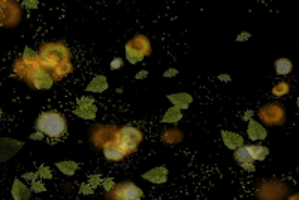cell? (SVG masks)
<instances>
[{
	"label": "cell",
	"mask_w": 299,
	"mask_h": 200,
	"mask_svg": "<svg viewBox=\"0 0 299 200\" xmlns=\"http://www.w3.org/2000/svg\"><path fill=\"white\" fill-rule=\"evenodd\" d=\"M39 65L51 75L52 81H60L72 72L71 51L63 42L42 44L38 52Z\"/></svg>",
	"instance_id": "obj_1"
},
{
	"label": "cell",
	"mask_w": 299,
	"mask_h": 200,
	"mask_svg": "<svg viewBox=\"0 0 299 200\" xmlns=\"http://www.w3.org/2000/svg\"><path fill=\"white\" fill-rule=\"evenodd\" d=\"M14 73L36 90H48L54 84L51 75L39 65L38 55L30 49L14 62Z\"/></svg>",
	"instance_id": "obj_2"
},
{
	"label": "cell",
	"mask_w": 299,
	"mask_h": 200,
	"mask_svg": "<svg viewBox=\"0 0 299 200\" xmlns=\"http://www.w3.org/2000/svg\"><path fill=\"white\" fill-rule=\"evenodd\" d=\"M36 129L39 133L47 134L50 137H62L66 133L68 123L60 112L48 111L39 115L36 121Z\"/></svg>",
	"instance_id": "obj_3"
},
{
	"label": "cell",
	"mask_w": 299,
	"mask_h": 200,
	"mask_svg": "<svg viewBox=\"0 0 299 200\" xmlns=\"http://www.w3.org/2000/svg\"><path fill=\"white\" fill-rule=\"evenodd\" d=\"M150 54H151V42L144 35H136L126 45V57L132 65L139 63Z\"/></svg>",
	"instance_id": "obj_4"
},
{
	"label": "cell",
	"mask_w": 299,
	"mask_h": 200,
	"mask_svg": "<svg viewBox=\"0 0 299 200\" xmlns=\"http://www.w3.org/2000/svg\"><path fill=\"white\" fill-rule=\"evenodd\" d=\"M142 139H144V134L139 129H136L133 126H125L123 129H120L117 132L115 142L129 154V153H133L139 147Z\"/></svg>",
	"instance_id": "obj_5"
},
{
	"label": "cell",
	"mask_w": 299,
	"mask_h": 200,
	"mask_svg": "<svg viewBox=\"0 0 299 200\" xmlns=\"http://www.w3.org/2000/svg\"><path fill=\"white\" fill-rule=\"evenodd\" d=\"M259 118L266 126H281L286 121V111L280 103H268L259 109Z\"/></svg>",
	"instance_id": "obj_6"
},
{
	"label": "cell",
	"mask_w": 299,
	"mask_h": 200,
	"mask_svg": "<svg viewBox=\"0 0 299 200\" xmlns=\"http://www.w3.org/2000/svg\"><path fill=\"white\" fill-rule=\"evenodd\" d=\"M21 21V8L17 2L0 0V25L15 27Z\"/></svg>",
	"instance_id": "obj_7"
},
{
	"label": "cell",
	"mask_w": 299,
	"mask_h": 200,
	"mask_svg": "<svg viewBox=\"0 0 299 200\" xmlns=\"http://www.w3.org/2000/svg\"><path fill=\"white\" fill-rule=\"evenodd\" d=\"M289 185L280 181H269L260 185L257 190V196L262 200H283L289 194Z\"/></svg>",
	"instance_id": "obj_8"
},
{
	"label": "cell",
	"mask_w": 299,
	"mask_h": 200,
	"mask_svg": "<svg viewBox=\"0 0 299 200\" xmlns=\"http://www.w3.org/2000/svg\"><path fill=\"white\" fill-rule=\"evenodd\" d=\"M111 194L117 200H141L142 191L136 184L132 182H122L118 185H114L111 190Z\"/></svg>",
	"instance_id": "obj_9"
},
{
	"label": "cell",
	"mask_w": 299,
	"mask_h": 200,
	"mask_svg": "<svg viewBox=\"0 0 299 200\" xmlns=\"http://www.w3.org/2000/svg\"><path fill=\"white\" fill-rule=\"evenodd\" d=\"M96 130L93 132V142L98 145V147H103L105 144H108V142H112L115 140L117 137V132L114 127H95Z\"/></svg>",
	"instance_id": "obj_10"
},
{
	"label": "cell",
	"mask_w": 299,
	"mask_h": 200,
	"mask_svg": "<svg viewBox=\"0 0 299 200\" xmlns=\"http://www.w3.org/2000/svg\"><path fill=\"white\" fill-rule=\"evenodd\" d=\"M233 157H235L236 163L241 166L243 169L249 170V172H253V170L256 169V167H254V160L251 158V156H250L247 147L243 145V147L236 148L235 153H233Z\"/></svg>",
	"instance_id": "obj_11"
},
{
	"label": "cell",
	"mask_w": 299,
	"mask_h": 200,
	"mask_svg": "<svg viewBox=\"0 0 299 200\" xmlns=\"http://www.w3.org/2000/svg\"><path fill=\"white\" fill-rule=\"evenodd\" d=\"M102 150H103L105 158H106V160H111V161H120V160H123V158L127 156V153H126L122 147H120L115 140L105 144V145L102 147Z\"/></svg>",
	"instance_id": "obj_12"
},
{
	"label": "cell",
	"mask_w": 299,
	"mask_h": 200,
	"mask_svg": "<svg viewBox=\"0 0 299 200\" xmlns=\"http://www.w3.org/2000/svg\"><path fill=\"white\" fill-rule=\"evenodd\" d=\"M144 178L150 182H154V184H163L168 179V170L165 167H156L148 170V172L144 174Z\"/></svg>",
	"instance_id": "obj_13"
},
{
	"label": "cell",
	"mask_w": 299,
	"mask_h": 200,
	"mask_svg": "<svg viewBox=\"0 0 299 200\" xmlns=\"http://www.w3.org/2000/svg\"><path fill=\"white\" fill-rule=\"evenodd\" d=\"M222 137H223V142L224 145L230 150H236L239 147L244 145V139L241 134H236L233 132H222Z\"/></svg>",
	"instance_id": "obj_14"
},
{
	"label": "cell",
	"mask_w": 299,
	"mask_h": 200,
	"mask_svg": "<svg viewBox=\"0 0 299 200\" xmlns=\"http://www.w3.org/2000/svg\"><path fill=\"white\" fill-rule=\"evenodd\" d=\"M247 133H249V136H250L251 140H262V139H265L266 134H268L266 129H265L262 124H259L257 121H254V120H250V121H249Z\"/></svg>",
	"instance_id": "obj_15"
},
{
	"label": "cell",
	"mask_w": 299,
	"mask_h": 200,
	"mask_svg": "<svg viewBox=\"0 0 299 200\" xmlns=\"http://www.w3.org/2000/svg\"><path fill=\"white\" fill-rule=\"evenodd\" d=\"M168 99H169V100L172 102V105H174L175 108H178V109H186V108H189V105L192 103V96L187 94V93L171 94Z\"/></svg>",
	"instance_id": "obj_16"
},
{
	"label": "cell",
	"mask_w": 299,
	"mask_h": 200,
	"mask_svg": "<svg viewBox=\"0 0 299 200\" xmlns=\"http://www.w3.org/2000/svg\"><path fill=\"white\" fill-rule=\"evenodd\" d=\"M105 90H108V82L103 75H98L87 87V91H93V93H103Z\"/></svg>",
	"instance_id": "obj_17"
},
{
	"label": "cell",
	"mask_w": 299,
	"mask_h": 200,
	"mask_svg": "<svg viewBox=\"0 0 299 200\" xmlns=\"http://www.w3.org/2000/svg\"><path fill=\"white\" fill-rule=\"evenodd\" d=\"M96 112H98V108L93 103V105H87V106H78L75 109V115H78L82 120H93L96 117Z\"/></svg>",
	"instance_id": "obj_18"
},
{
	"label": "cell",
	"mask_w": 299,
	"mask_h": 200,
	"mask_svg": "<svg viewBox=\"0 0 299 200\" xmlns=\"http://www.w3.org/2000/svg\"><path fill=\"white\" fill-rule=\"evenodd\" d=\"M162 140L165 142V144H178V142L183 140V133L179 132L178 129H169V130H165L162 133Z\"/></svg>",
	"instance_id": "obj_19"
},
{
	"label": "cell",
	"mask_w": 299,
	"mask_h": 200,
	"mask_svg": "<svg viewBox=\"0 0 299 200\" xmlns=\"http://www.w3.org/2000/svg\"><path fill=\"white\" fill-rule=\"evenodd\" d=\"M247 150H249V153H250V156H251V158L256 161H262V160H265L266 157H268V154H269V150L266 148V147H262V145H250V147H247Z\"/></svg>",
	"instance_id": "obj_20"
},
{
	"label": "cell",
	"mask_w": 299,
	"mask_h": 200,
	"mask_svg": "<svg viewBox=\"0 0 299 200\" xmlns=\"http://www.w3.org/2000/svg\"><path fill=\"white\" fill-rule=\"evenodd\" d=\"M181 117H183L181 115V109L172 106V108H169L166 111V113H165V117L162 118V121L163 123H176V121L181 120Z\"/></svg>",
	"instance_id": "obj_21"
},
{
	"label": "cell",
	"mask_w": 299,
	"mask_h": 200,
	"mask_svg": "<svg viewBox=\"0 0 299 200\" xmlns=\"http://www.w3.org/2000/svg\"><path fill=\"white\" fill-rule=\"evenodd\" d=\"M57 169L65 175H74L78 170V164L75 161H58Z\"/></svg>",
	"instance_id": "obj_22"
},
{
	"label": "cell",
	"mask_w": 299,
	"mask_h": 200,
	"mask_svg": "<svg viewBox=\"0 0 299 200\" xmlns=\"http://www.w3.org/2000/svg\"><path fill=\"white\" fill-rule=\"evenodd\" d=\"M275 70L278 75H287L292 72V62L287 59H278L275 62Z\"/></svg>",
	"instance_id": "obj_23"
},
{
	"label": "cell",
	"mask_w": 299,
	"mask_h": 200,
	"mask_svg": "<svg viewBox=\"0 0 299 200\" xmlns=\"http://www.w3.org/2000/svg\"><path fill=\"white\" fill-rule=\"evenodd\" d=\"M12 194H14V197H15L17 200H21V199H27L28 194H30V191H28L20 181H17L15 185H14V188H12Z\"/></svg>",
	"instance_id": "obj_24"
},
{
	"label": "cell",
	"mask_w": 299,
	"mask_h": 200,
	"mask_svg": "<svg viewBox=\"0 0 299 200\" xmlns=\"http://www.w3.org/2000/svg\"><path fill=\"white\" fill-rule=\"evenodd\" d=\"M290 91V87L287 82H278L275 87L273 89V94L277 96V97H281V96H286L287 93Z\"/></svg>",
	"instance_id": "obj_25"
},
{
	"label": "cell",
	"mask_w": 299,
	"mask_h": 200,
	"mask_svg": "<svg viewBox=\"0 0 299 200\" xmlns=\"http://www.w3.org/2000/svg\"><path fill=\"white\" fill-rule=\"evenodd\" d=\"M38 177H42V178H47V179H50V178L52 177V174H51V170H50L48 167L42 166V167L39 169V174H38Z\"/></svg>",
	"instance_id": "obj_26"
},
{
	"label": "cell",
	"mask_w": 299,
	"mask_h": 200,
	"mask_svg": "<svg viewBox=\"0 0 299 200\" xmlns=\"http://www.w3.org/2000/svg\"><path fill=\"white\" fill-rule=\"evenodd\" d=\"M88 184L92 185L93 188H96L98 185H100V184H102V179H100V177H99V175H92V177H90Z\"/></svg>",
	"instance_id": "obj_27"
},
{
	"label": "cell",
	"mask_w": 299,
	"mask_h": 200,
	"mask_svg": "<svg viewBox=\"0 0 299 200\" xmlns=\"http://www.w3.org/2000/svg\"><path fill=\"white\" fill-rule=\"evenodd\" d=\"M120 67H123V60L122 59H114L111 62V69L112 70H118Z\"/></svg>",
	"instance_id": "obj_28"
},
{
	"label": "cell",
	"mask_w": 299,
	"mask_h": 200,
	"mask_svg": "<svg viewBox=\"0 0 299 200\" xmlns=\"http://www.w3.org/2000/svg\"><path fill=\"white\" fill-rule=\"evenodd\" d=\"M102 185H103L105 191H111V190L114 188L115 184H114V179L109 178V179H103V181H102Z\"/></svg>",
	"instance_id": "obj_29"
},
{
	"label": "cell",
	"mask_w": 299,
	"mask_h": 200,
	"mask_svg": "<svg viewBox=\"0 0 299 200\" xmlns=\"http://www.w3.org/2000/svg\"><path fill=\"white\" fill-rule=\"evenodd\" d=\"M95 100L92 97H81L78 100V106H87V105H93Z\"/></svg>",
	"instance_id": "obj_30"
},
{
	"label": "cell",
	"mask_w": 299,
	"mask_h": 200,
	"mask_svg": "<svg viewBox=\"0 0 299 200\" xmlns=\"http://www.w3.org/2000/svg\"><path fill=\"white\" fill-rule=\"evenodd\" d=\"M79 191H81L82 194H93V187L90 185V184H82Z\"/></svg>",
	"instance_id": "obj_31"
},
{
	"label": "cell",
	"mask_w": 299,
	"mask_h": 200,
	"mask_svg": "<svg viewBox=\"0 0 299 200\" xmlns=\"http://www.w3.org/2000/svg\"><path fill=\"white\" fill-rule=\"evenodd\" d=\"M250 38V33H247V32H243V35H239L238 38H236V41L238 42H243V41H247Z\"/></svg>",
	"instance_id": "obj_32"
},
{
	"label": "cell",
	"mask_w": 299,
	"mask_h": 200,
	"mask_svg": "<svg viewBox=\"0 0 299 200\" xmlns=\"http://www.w3.org/2000/svg\"><path fill=\"white\" fill-rule=\"evenodd\" d=\"M33 190L35 191H44L45 190V187H44V184H41V182H33Z\"/></svg>",
	"instance_id": "obj_33"
},
{
	"label": "cell",
	"mask_w": 299,
	"mask_h": 200,
	"mask_svg": "<svg viewBox=\"0 0 299 200\" xmlns=\"http://www.w3.org/2000/svg\"><path fill=\"white\" fill-rule=\"evenodd\" d=\"M175 75H176V70H175V69H171V70H168V72L163 73L165 78H172V76H175Z\"/></svg>",
	"instance_id": "obj_34"
},
{
	"label": "cell",
	"mask_w": 299,
	"mask_h": 200,
	"mask_svg": "<svg viewBox=\"0 0 299 200\" xmlns=\"http://www.w3.org/2000/svg\"><path fill=\"white\" fill-rule=\"evenodd\" d=\"M145 76H148V72H147V70H141V72L136 75V79H141V78H145Z\"/></svg>",
	"instance_id": "obj_35"
},
{
	"label": "cell",
	"mask_w": 299,
	"mask_h": 200,
	"mask_svg": "<svg viewBox=\"0 0 299 200\" xmlns=\"http://www.w3.org/2000/svg\"><path fill=\"white\" fill-rule=\"evenodd\" d=\"M219 79H222V81L227 82V81H230V76H229V75H220V76H219Z\"/></svg>",
	"instance_id": "obj_36"
},
{
	"label": "cell",
	"mask_w": 299,
	"mask_h": 200,
	"mask_svg": "<svg viewBox=\"0 0 299 200\" xmlns=\"http://www.w3.org/2000/svg\"><path fill=\"white\" fill-rule=\"evenodd\" d=\"M35 177H36V175H33V174H28L25 178H27V179H35Z\"/></svg>",
	"instance_id": "obj_37"
},
{
	"label": "cell",
	"mask_w": 299,
	"mask_h": 200,
	"mask_svg": "<svg viewBox=\"0 0 299 200\" xmlns=\"http://www.w3.org/2000/svg\"><path fill=\"white\" fill-rule=\"evenodd\" d=\"M32 137H33V139H42V133H39V134H33Z\"/></svg>",
	"instance_id": "obj_38"
},
{
	"label": "cell",
	"mask_w": 299,
	"mask_h": 200,
	"mask_svg": "<svg viewBox=\"0 0 299 200\" xmlns=\"http://www.w3.org/2000/svg\"><path fill=\"white\" fill-rule=\"evenodd\" d=\"M289 200H299V196H298V194H293Z\"/></svg>",
	"instance_id": "obj_39"
},
{
	"label": "cell",
	"mask_w": 299,
	"mask_h": 200,
	"mask_svg": "<svg viewBox=\"0 0 299 200\" xmlns=\"http://www.w3.org/2000/svg\"><path fill=\"white\" fill-rule=\"evenodd\" d=\"M0 118H2V111H0Z\"/></svg>",
	"instance_id": "obj_40"
}]
</instances>
